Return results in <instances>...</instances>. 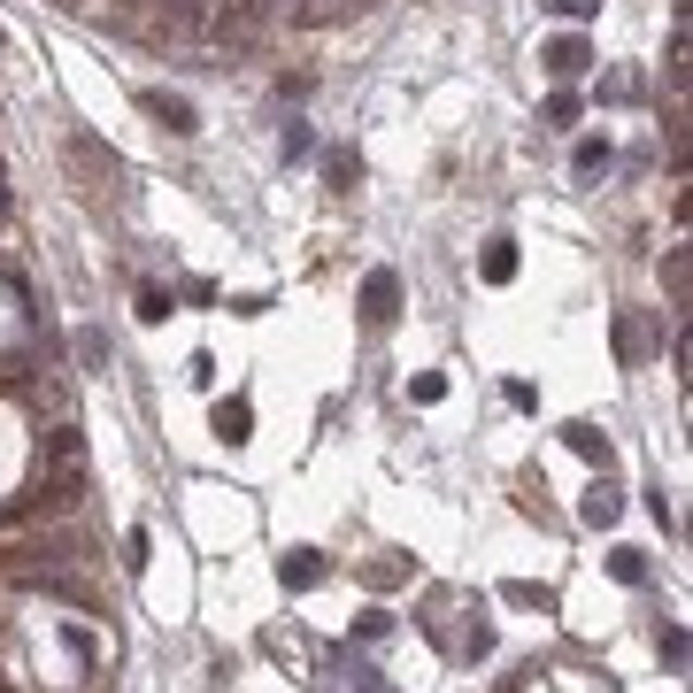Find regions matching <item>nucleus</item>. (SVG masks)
Segmentation results:
<instances>
[{
	"mask_svg": "<svg viewBox=\"0 0 693 693\" xmlns=\"http://www.w3.org/2000/svg\"><path fill=\"white\" fill-rule=\"evenodd\" d=\"M270 16H278V0H224L209 32H216L224 54H254V47H263V32H270Z\"/></svg>",
	"mask_w": 693,
	"mask_h": 693,
	"instance_id": "obj_1",
	"label": "nucleus"
},
{
	"mask_svg": "<svg viewBox=\"0 0 693 693\" xmlns=\"http://www.w3.org/2000/svg\"><path fill=\"white\" fill-rule=\"evenodd\" d=\"M363 308L386 324V316L401 308V278H393V270H370V286H363Z\"/></svg>",
	"mask_w": 693,
	"mask_h": 693,
	"instance_id": "obj_2",
	"label": "nucleus"
},
{
	"mask_svg": "<svg viewBox=\"0 0 693 693\" xmlns=\"http://www.w3.org/2000/svg\"><path fill=\"white\" fill-rule=\"evenodd\" d=\"M585 62H593V54H585V39H555V47H547V70H555V77H578Z\"/></svg>",
	"mask_w": 693,
	"mask_h": 693,
	"instance_id": "obj_3",
	"label": "nucleus"
},
{
	"mask_svg": "<svg viewBox=\"0 0 693 693\" xmlns=\"http://www.w3.org/2000/svg\"><path fill=\"white\" fill-rule=\"evenodd\" d=\"M247 424H254V408L247 401H224L216 408V440H247Z\"/></svg>",
	"mask_w": 693,
	"mask_h": 693,
	"instance_id": "obj_4",
	"label": "nucleus"
},
{
	"mask_svg": "<svg viewBox=\"0 0 693 693\" xmlns=\"http://www.w3.org/2000/svg\"><path fill=\"white\" fill-rule=\"evenodd\" d=\"M147 109H154L169 131H193V109H186V101H169V93H147Z\"/></svg>",
	"mask_w": 693,
	"mask_h": 693,
	"instance_id": "obj_5",
	"label": "nucleus"
},
{
	"mask_svg": "<svg viewBox=\"0 0 693 693\" xmlns=\"http://www.w3.org/2000/svg\"><path fill=\"white\" fill-rule=\"evenodd\" d=\"M77 355H85V370H109V339L101 331H77Z\"/></svg>",
	"mask_w": 693,
	"mask_h": 693,
	"instance_id": "obj_6",
	"label": "nucleus"
},
{
	"mask_svg": "<svg viewBox=\"0 0 693 693\" xmlns=\"http://www.w3.org/2000/svg\"><path fill=\"white\" fill-rule=\"evenodd\" d=\"M316 578H324L316 555H286V585H316Z\"/></svg>",
	"mask_w": 693,
	"mask_h": 693,
	"instance_id": "obj_7",
	"label": "nucleus"
},
{
	"mask_svg": "<svg viewBox=\"0 0 693 693\" xmlns=\"http://www.w3.org/2000/svg\"><path fill=\"white\" fill-rule=\"evenodd\" d=\"M593 169H609V139H585L578 147V178H593Z\"/></svg>",
	"mask_w": 693,
	"mask_h": 693,
	"instance_id": "obj_8",
	"label": "nucleus"
},
{
	"mask_svg": "<svg viewBox=\"0 0 693 693\" xmlns=\"http://www.w3.org/2000/svg\"><path fill=\"white\" fill-rule=\"evenodd\" d=\"M570 448H578V455H593V463H609V440H601V431H585V424L570 431Z\"/></svg>",
	"mask_w": 693,
	"mask_h": 693,
	"instance_id": "obj_9",
	"label": "nucleus"
},
{
	"mask_svg": "<svg viewBox=\"0 0 693 693\" xmlns=\"http://www.w3.org/2000/svg\"><path fill=\"white\" fill-rule=\"evenodd\" d=\"M585 516H593V525H609V516H617V493H609V486H593V501H585Z\"/></svg>",
	"mask_w": 693,
	"mask_h": 693,
	"instance_id": "obj_10",
	"label": "nucleus"
},
{
	"mask_svg": "<svg viewBox=\"0 0 693 693\" xmlns=\"http://www.w3.org/2000/svg\"><path fill=\"white\" fill-rule=\"evenodd\" d=\"M555 16H593V0H547Z\"/></svg>",
	"mask_w": 693,
	"mask_h": 693,
	"instance_id": "obj_11",
	"label": "nucleus"
}]
</instances>
